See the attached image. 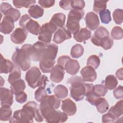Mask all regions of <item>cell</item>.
<instances>
[{
    "mask_svg": "<svg viewBox=\"0 0 123 123\" xmlns=\"http://www.w3.org/2000/svg\"><path fill=\"white\" fill-rule=\"evenodd\" d=\"M39 111L37 103L33 101H28L22 109L14 111L9 119L10 123H33V119Z\"/></svg>",
    "mask_w": 123,
    "mask_h": 123,
    "instance_id": "1",
    "label": "cell"
},
{
    "mask_svg": "<svg viewBox=\"0 0 123 123\" xmlns=\"http://www.w3.org/2000/svg\"><path fill=\"white\" fill-rule=\"evenodd\" d=\"M67 82L71 84L70 96L76 101L83 100L84 97L92 90L93 86L92 84L85 83L79 76H72L67 80Z\"/></svg>",
    "mask_w": 123,
    "mask_h": 123,
    "instance_id": "2",
    "label": "cell"
},
{
    "mask_svg": "<svg viewBox=\"0 0 123 123\" xmlns=\"http://www.w3.org/2000/svg\"><path fill=\"white\" fill-rule=\"evenodd\" d=\"M58 51L57 45L48 44L44 49L39 61V67L44 73L51 72L55 63V58Z\"/></svg>",
    "mask_w": 123,
    "mask_h": 123,
    "instance_id": "3",
    "label": "cell"
},
{
    "mask_svg": "<svg viewBox=\"0 0 123 123\" xmlns=\"http://www.w3.org/2000/svg\"><path fill=\"white\" fill-rule=\"evenodd\" d=\"M31 46L30 44H24L21 49H17L12 57L13 64L23 71L28 70L31 66V59L29 53V49Z\"/></svg>",
    "mask_w": 123,
    "mask_h": 123,
    "instance_id": "4",
    "label": "cell"
},
{
    "mask_svg": "<svg viewBox=\"0 0 123 123\" xmlns=\"http://www.w3.org/2000/svg\"><path fill=\"white\" fill-rule=\"evenodd\" d=\"M40 112L45 121L50 123H64L67 120L68 116L64 112L56 111L49 106H39Z\"/></svg>",
    "mask_w": 123,
    "mask_h": 123,
    "instance_id": "5",
    "label": "cell"
},
{
    "mask_svg": "<svg viewBox=\"0 0 123 123\" xmlns=\"http://www.w3.org/2000/svg\"><path fill=\"white\" fill-rule=\"evenodd\" d=\"M84 14L83 10H70L68 14L66 27L71 34L74 35L79 31L80 28L79 22L84 17Z\"/></svg>",
    "mask_w": 123,
    "mask_h": 123,
    "instance_id": "6",
    "label": "cell"
},
{
    "mask_svg": "<svg viewBox=\"0 0 123 123\" xmlns=\"http://www.w3.org/2000/svg\"><path fill=\"white\" fill-rule=\"evenodd\" d=\"M19 24L20 27L27 33L36 36L38 35L39 33L41 26L37 21L32 19L27 14L22 16L20 19Z\"/></svg>",
    "mask_w": 123,
    "mask_h": 123,
    "instance_id": "7",
    "label": "cell"
},
{
    "mask_svg": "<svg viewBox=\"0 0 123 123\" xmlns=\"http://www.w3.org/2000/svg\"><path fill=\"white\" fill-rule=\"evenodd\" d=\"M58 29L50 22L43 24L40 28L38 39L41 42L49 44L51 41L52 34Z\"/></svg>",
    "mask_w": 123,
    "mask_h": 123,
    "instance_id": "8",
    "label": "cell"
},
{
    "mask_svg": "<svg viewBox=\"0 0 123 123\" xmlns=\"http://www.w3.org/2000/svg\"><path fill=\"white\" fill-rule=\"evenodd\" d=\"M41 76L39 68L36 66L32 67L28 69L25 74V79L28 86L32 88L38 86V83Z\"/></svg>",
    "mask_w": 123,
    "mask_h": 123,
    "instance_id": "9",
    "label": "cell"
},
{
    "mask_svg": "<svg viewBox=\"0 0 123 123\" xmlns=\"http://www.w3.org/2000/svg\"><path fill=\"white\" fill-rule=\"evenodd\" d=\"M48 44L38 41L30 47L29 53L31 60L39 61L42 54Z\"/></svg>",
    "mask_w": 123,
    "mask_h": 123,
    "instance_id": "10",
    "label": "cell"
},
{
    "mask_svg": "<svg viewBox=\"0 0 123 123\" xmlns=\"http://www.w3.org/2000/svg\"><path fill=\"white\" fill-rule=\"evenodd\" d=\"M1 12L5 16H9L12 18L14 22L18 21L21 16V13L19 10L13 8L9 3L2 2L0 4Z\"/></svg>",
    "mask_w": 123,
    "mask_h": 123,
    "instance_id": "11",
    "label": "cell"
},
{
    "mask_svg": "<svg viewBox=\"0 0 123 123\" xmlns=\"http://www.w3.org/2000/svg\"><path fill=\"white\" fill-rule=\"evenodd\" d=\"M109 36V32L108 30L103 26H100L96 30L94 34L91 37V41L94 45L99 47L101 40Z\"/></svg>",
    "mask_w": 123,
    "mask_h": 123,
    "instance_id": "12",
    "label": "cell"
},
{
    "mask_svg": "<svg viewBox=\"0 0 123 123\" xmlns=\"http://www.w3.org/2000/svg\"><path fill=\"white\" fill-rule=\"evenodd\" d=\"M85 20L86 27L91 30L97 29L99 25V20L98 15L93 12L86 13Z\"/></svg>",
    "mask_w": 123,
    "mask_h": 123,
    "instance_id": "13",
    "label": "cell"
},
{
    "mask_svg": "<svg viewBox=\"0 0 123 123\" xmlns=\"http://www.w3.org/2000/svg\"><path fill=\"white\" fill-rule=\"evenodd\" d=\"M71 37V33L63 27L58 28L56 30L53 36V41L56 44H61L65 40L70 39Z\"/></svg>",
    "mask_w": 123,
    "mask_h": 123,
    "instance_id": "14",
    "label": "cell"
},
{
    "mask_svg": "<svg viewBox=\"0 0 123 123\" xmlns=\"http://www.w3.org/2000/svg\"><path fill=\"white\" fill-rule=\"evenodd\" d=\"M27 36V32L24 29L17 28L11 35V41L15 44H20L24 43Z\"/></svg>",
    "mask_w": 123,
    "mask_h": 123,
    "instance_id": "15",
    "label": "cell"
},
{
    "mask_svg": "<svg viewBox=\"0 0 123 123\" xmlns=\"http://www.w3.org/2000/svg\"><path fill=\"white\" fill-rule=\"evenodd\" d=\"M80 74L84 82H93L97 78V74L95 69L89 66L83 67L80 71Z\"/></svg>",
    "mask_w": 123,
    "mask_h": 123,
    "instance_id": "16",
    "label": "cell"
},
{
    "mask_svg": "<svg viewBox=\"0 0 123 123\" xmlns=\"http://www.w3.org/2000/svg\"><path fill=\"white\" fill-rule=\"evenodd\" d=\"M13 93L8 88H0V103L1 106L8 105L11 106L13 102Z\"/></svg>",
    "mask_w": 123,
    "mask_h": 123,
    "instance_id": "17",
    "label": "cell"
},
{
    "mask_svg": "<svg viewBox=\"0 0 123 123\" xmlns=\"http://www.w3.org/2000/svg\"><path fill=\"white\" fill-rule=\"evenodd\" d=\"M61 109L67 115L73 116L76 111V106L70 98H67L62 101Z\"/></svg>",
    "mask_w": 123,
    "mask_h": 123,
    "instance_id": "18",
    "label": "cell"
},
{
    "mask_svg": "<svg viewBox=\"0 0 123 123\" xmlns=\"http://www.w3.org/2000/svg\"><path fill=\"white\" fill-rule=\"evenodd\" d=\"M61 104V100L60 98L56 95H47L40 102L39 106H49L55 109H57L59 108Z\"/></svg>",
    "mask_w": 123,
    "mask_h": 123,
    "instance_id": "19",
    "label": "cell"
},
{
    "mask_svg": "<svg viewBox=\"0 0 123 123\" xmlns=\"http://www.w3.org/2000/svg\"><path fill=\"white\" fill-rule=\"evenodd\" d=\"M50 73V79L51 81L58 83L63 80L65 72L60 65L58 64L55 65Z\"/></svg>",
    "mask_w": 123,
    "mask_h": 123,
    "instance_id": "20",
    "label": "cell"
},
{
    "mask_svg": "<svg viewBox=\"0 0 123 123\" xmlns=\"http://www.w3.org/2000/svg\"><path fill=\"white\" fill-rule=\"evenodd\" d=\"M63 69L68 74L71 75H75L80 69V65L77 61L70 58L66 62L63 67Z\"/></svg>",
    "mask_w": 123,
    "mask_h": 123,
    "instance_id": "21",
    "label": "cell"
},
{
    "mask_svg": "<svg viewBox=\"0 0 123 123\" xmlns=\"http://www.w3.org/2000/svg\"><path fill=\"white\" fill-rule=\"evenodd\" d=\"M14 27L13 19L9 16H4L0 24V32L5 35L9 34L13 30Z\"/></svg>",
    "mask_w": 123,
    "mask_h": 123,
    "instance_id": "22",
    "label": "cell"
},
{
    "mask_svg": "<svg viewBox=\"0 0 123 123\" xmlns=\"http://www.w3.org/2000/svg\"><path fill=\"white\" fill-rule=\"evenodd\" d=\"M0 63V73L5 74L10 73L13 69L14 64L9 60L5 59L1 54Z\"/></svg>",
    "mask_w": 123,
    "mask_h": 123,
    "instance_id": "23",
    "label": "cell"
},
{
    "mask_svg": "<svg viewBox=\"0 0 123 123\" xmlns=\"http://www.w3.org/2000/svg\"><path fill=\"white\" fill-rule=\"evenodd\" d=\"M65 18L66 16L64 14L61 12L56 13L52 16L49 22L58 29L64 27Z\"/></svg>",
    "mask_w": 123,
    "mask_h": 123,
    "instance_id": "24",
    "label": "cell"
},
{
    "mask_svg": "<svg viewBox=\"0 0 123 123\" xmlns=\"http://www.w3.org/2000/svg\"><path fill=\"white\" fill-rule=\"evenodd\" d=\"M91 35V31L87 28H82L78 32L74 35V38L76 41L82 42L89 39Z\"/></svg>",
    "mask_w": 123,
    "mask_h": 123,
    "instance_id": "25",
    "label": "cell"
},
{
    "mask_svg": "<svg viewBox=\"0 0 123 123\" xmlns=\"http://www.w3.org/2000/svg\"><path fill=\"white\" fill-rule=\"evenodd\" d=\"M123 101L121 100L118 101L115 105L112 106L109 110L108 112L110 113L116 119H117L123 115Z\"/></svg>",
    "mask_w": 123,
    "mask_h": 123,
    "instance_id": "26",
    "label": "cell"
},
{
    "mask_svg": "<svg viewBox=\"0 0 123 123\" xmlns=\"http://www.w3.org/2000/svg\"><path fill=\"white\" fill-rule=\"evenodd\" d=\"M95 106L98 112L100 113H104L106 112L109 109V105L106 99L103 97H99L96 101Z\"/></svg>",
    "mask_w": 123,
    "mask_h": 123,
    "instance_id": "27",
    "label": "cell"
},
{
    "mask_svg": "<svg viewBox=\"0 0 123 123\" xmlns=\"http://www.w3.org/2000/svg\"><path fill=\"white\" fill-rule=\"evenodd\" d=\"M28 13L32 17L37 19L42 17L44 14V9L38 5H34L28 10Z\"/></svg>",
    "mask_w": 123,
    "mask_h": 123,
    "instance_id": "28",
    "label": "cell"
},
{
    "mask_svg": "<svg viewBox=\"0 0 123 123\" xmlns=\"http://www.w3.org/2000/svg\"><path fill=\"white\" fill-rule=\"evenodd\" d=\"M21 76V72L20 68L14 65V67L13 70L10 73V74L9 75L8 79V82L10 84H12L15 81L20 79Z\"/></svg>",
    "mask_w": 123,
    "mask_h": 123,
    "instance_id": "29",
    "label": "cell"
},
{
    "mask_svg": "<svg viewBox=\"0 0 123 123\" xmlns=\"http://www.w3.org/2000/svg\"><path fill=\"white\" fill-rule=\"evenodd\" d=\"M11 85V90L14 94H16L20 91H24L26 87L25 81L21 79L15 81Z\"/></svg>",
    "mask_w": 123,
    "mask_h": 123,
    "instance_id": "30",
    "label": "cell"
},
{
    "mask_svg": "<svg viewBox=\"0 0 123 123\" xmlns=\"http://www.w3.org/2000/svg\"><path fill=\"white\" fill-rule=\"evenodd\" d=\"M12 110L10 106L8 105H4L0 108V119L2 121L9 120L12 117Z\"/></svg>",
    "mask_w": 123,
    "mask_h": 123,
    "instance_id": "31",
    "label": "cell"
},
{
    "mask_svg": "<svg viewBox=\"0 0 123 123\" xmlns=\"http://www.w3.org/2000/svg\"><path fill=\"white\" fill-rule=\"evenodd\" d=\"M53 91L55 95L61 99L65 98L68 94L67 88L62 85H59L57 86L54 89Z\"/></svg>",
    "mask_w": 123,
    "mask_h": 123,
    "instance_id": "32",
    "label": "cell"
},
{
    "mask_svg": "<svg viewBox=\"0 0 123 123\" xmlns=\"http://www.w3.org/2000/svg\"><path fill=\"white\" fill-rule=\"evenodd\" d=\"M118 81L114 75H109L106 76L105 80V86L107 89L112 90L116 87Z\"/></svg>",
    "mask_w": 123,
    "mask_h": 123,
    "instance_id": "33",
    "label": "cell"
},
{
    "mask_svg": "<svg viewBox=\"0 0 123 123\" xmlns=\"http://www.w3.org/2000/svg\"><path fill=\"white\" fill-rule=\"evenodd\" d=\"M84 52V49L83 46L79 44H76L72 47L70 55L73 58H79L83 55Z\"/></svg>",
    "mask_w": 123,
    "mask_h": 123,
    "instance_id": "34",
    "label": "cell"
},
{
    "mask_svg": "<svg viewBox=\"0 0 123 123\" xmlns=\"http://www.w3.org/2000/svg\"><path fill=\"white\" fill-rule=\"evenodd\" d=\"M13 4L15 7L17 8H21L22 7H25L26 8H30L31 6L36 3V1L33 0H13Z\"/></svg>",
    "mask_w": 123,
    "mask_h": 123,
    "instance_id": "35",
    "label": "cell"
},
{
    "mask_svg": "<svg viewBox=\"0 0 123 123\" xmlns=\"http://www.w3.org/2000/svg\"><path fill=\"white\" fill-rule=\"evenodd\" d=\"M35 98L37 102H41L47 95V92L45 86H39L35 92Z\"/></svg>",
    "mask_w": 123,
    "mask_h": 123,
    "instance_id": "36",
    "label": "cell"
},
{
    "mask_svg": "<svg viewBox=\"0 0 123 123\" xmlns=\"http://www.w3.org/2000/svg\"><path fill=\"white\" fill-rule=\"evenodd\" d=\"M108 1L104 0H95L94 1L93 11L96 13H99L103 10L106 9L107 7V3Z\"/></svg>",
    "mask_w": 123,
    "mask_h": 123,
    "instance_id": "37",
    "label": "cell"
},
{
    "mask_svg": "<svg viewBox=\"0 0 123 123\" xmlns=\"http://www.w3.org/2000/svg\"><path fill=\"white\" fill-rule=\"evenodd\" d=\"M100 63L99 58L96 55H92L90 56L87 59L86 64L87 66H91L94 69H96L99 66Z\"/></svg>",
    "mask_w": 123,
    "mask_h": 123,
    "instance_id": "38",
    "label": "cell"
},
{
    "mask_svg": "<svg viewBox=\"0 0 123 123\" xmlns=\"http://www.w3.org/2000/svg\"><path fill=\"white\" fill-rule=\"evenodd\" d=\"M92 91L98 96L99 97H104L108 92V89L106 87L102 84H97L93 85Z\"/></svg>",
    "mask_w": 123,
    "mask_h": 123,
    "instance_id": "39",
    "label": "cell"
},
{
    "mask_svg": "<svg viewBox=\"0 0 123 123\" xmlns=\"http://www.w3.org/2000/svg\"><path fill=\"white\" fill-rule=\"evenodd\" d=\"M101 22L105 24H109L111 21V12L108 9L102 11L99 13Z\"/></svg>",
    "mask_w": 123,
    "mask_h": 123,
    "instance_id": "40",
    "label": "cell"
},
{
    "mask_svg": "<svg viewBox=\"0 0 123 123\" xmlns=\"http://www.w3.org/2000/svg\"><path fill=\"white\" fill-rule=\"evenodd\" d=\"M113 19L117 25H121L123 21V10L121 9H115L112 13Z\"/></svg>",
    "mask_w": 123,
    "mask_h": 123,
    "instance_id": "41",
    "label": "cell"
},
{
    "mask_svg": "<svg viewBox=\"0 0 123 123\" xmlns=\"http://www.w3.org/2000/svg\"><path fill=\"white\" fill-rule=\"evenodd\" d=\"M111 37L116 40L122 39L123 37V29L118 26H114L111 31Z\"/></svg>",
    "mask_w": 123,
    "mask_h": 123,
    "instance_id": "42",
    "label": "cell"
},
{
    "mask_svg": "<svg viewBox=\"0 0 123 123\" xmlns=\"http://www.w3.org/2000/svg\"><path fill=\"white\" fill-rule=\"evenodd\" d=\"M113 45V40L111 37H107L102 39L99 44V47H101L105 50H107L111 49Z\"/></svg>",
    "mask_w": 123,
    "mask_h": 123,
    "instance_id": "43",
    "label": "cell"
},
{
    "mask_svg": "<svg viewBox=\"0 0 123 123\" xmlns=\"http://www.w3.org/2000/svg\"><path fill=\"white\" fill-rule=\"evenodd\" d=\"M86 96V100L93 106H95L96 101L98 99V98L100 97L98 96L97 94H96L92 91V90L90 92H89L88 94H87Z\"/></svg>",
    "mask_w": 123,
    "mask_h": 123,
    "instance_id": "44",
    "label": "cell"
},
{
    "mask_svg": "<svg viewBox=\"0 0 123 123\" xmlns=\"http://www.w3.org/2000/svg\"><path fill=\"white\" fill-rule=\"evenodd\" d=\"M71 5L73 9L82 10L85 6L84 0H71Z\"/></svg>",
    "mask_w": 123,
    "mask_h": 123,
    "instance_id": "45",
    "label": "cell"
},
{
    "mask_svg": "<svg viewBox=\"0 0 123 123\" xmlns=\"http://www.w3.org/2000/svg\"><path fill=\"white\" fill-rule=\"evenodd\" d=\"M16 101L20 103H23L27 100V96L26 94L24 91H20L15 94Z\"/></svg>",
    "mask_w": 123,
    "mask_h": 123,
    "instance_id": "46",
    "label": "cell"
},
{
    "mask_svg": "<svg viewBox=\"0 0 123 123\" xmlns=\"http://www.w3.org/2000/svg\"><path fill=\"white\" fill-rule=\"evenodd\" d=\"M55 1L53 0H39L38 3L42 7L49 8L53 6L55 4Z\"/></svg>",
    "mask_w": 123,
    "mask_h": 123,
    "instance_id": "47",
    "label": "cell"
},
{
    "mask_svg": "<svg viewBox=\"0 0 123 123\" xmlns=\"http://www.w3.org/2000/svg\"><path fill=\"white\" fill-rule=\"evenodd\" d=\"M114 97L118 99L123 98V87L122 86H119L113 90Z\"/></svg>",
    "mask_w": 123,
    "mask_h": 123,
    "instance_id": "48",
    "label": "cell"
},
{
    "mask_svg": "<svg viewBox=\"0 0 123 123\" xmlns=\"http://www.w3.org/2000/svg\"><path fill=\"white\" fill-rule=\"evenodd\" d=\"M116 119L109 112L104 114L102 116V123H112Z\"/></svg>",
    "mask_w": 123,
    "mask_h": 123,
    "instance_id": "49",
    "label": "cell"
},
{
    "mask_svg": "<svg viewBox=\"0 0 123 123\" xmlns=\"http://www.w3.org/2000/svg\"><path fill=\"white\" fill-rule=\"evenodd\" d=\"M71 0H61L59 5L61 8L65 10H69L72 9L71 5Z\"/></svg>",
    "mask_w": 123,
    "mask_h": 123,
    "instance_id": "50",
    "label": "cell"
},
{
    "mask_svg": "<svg viewBox=\"0 0 123 123\" xmlns=\"http://www.w3.org/2000/svg\"><path fill=\"white\" fill-rule=\"evenodd\" d=\"M123 68H121L120 69H119L116 72V76L117 77V78L120 80H123Z\"/></svg>",
    "mask_w": 123,
    "mask_h": 123,
    "instance_id": "51",
    "label": "cell"
}]
</instances>
